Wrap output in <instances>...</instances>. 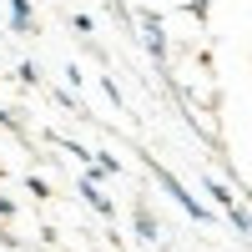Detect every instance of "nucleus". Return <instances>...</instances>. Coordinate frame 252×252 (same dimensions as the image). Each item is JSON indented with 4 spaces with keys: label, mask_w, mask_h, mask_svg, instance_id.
<instances>
[{
    "label": "nucleus",
    "mask_w": 252,
    "mask_h": 252,
    "mask_svg": "<svg viewBox=\"0 0 252 252\" xmlns=\"http://www.w3.org/2000/svg\"><path fill=\"white\" fill-rule=\"evenodd\" d=\"M227 222H232L242 237H252V212H247V207H232V212H227Z\"/></svg>",
    "instance_id": "obj_7"
},
{
    "label": "nucleus",
    "mask_w": 252,
    "mask_h": 252,
    "mask_svg": "<svg viewBox=\"0 0 252 252\" xmlns=\"http://www.w3.org/2000/svg\"><path fill=\"white\" fill-rule=\"evenodd\" d=\"M10 212H15V202H10V197H0V217H10Z\"/></svg>",
    "instance_id": "obj_8"
},
{
    "label": "nucleus",
    "mask_w": 252,
    "mask_h": 252,
    "mask_svg": "<svg viewBox=\"0 0 252 252\" xmlns=\"http://www.w3.org/2000/svg\"><path fill=\"white\" fill-rule=\"evenodd\" d=\"M136 232H141L146 242H157V237H161V222H157L152 212H146V207H136Z\"/></svg>",
    "instance_id": "obj_6"
},
{
    "label": "nucleus",
    "mask_w": 252,
    "mask_h": 252,
    "mask_svg": "<svg viewBox=\"0 0 252 252\" xmlns=\"http://www.w3.org/2000/svg\"><path fill=\"white\" fill-rule=\"evenodd\" d=\"M141 40H146V51H152V61L166 71V31H161V15H152V10L141 15Z\"/></svg>",
    "instance_id": "obj_2"
},
{
    "label": "nucleus",
    "mask_w": 252,
    "mask_h": 252,
    "mask_svg": "<svg viewBox=\"0 0 252 252\" xmlns=\"http://www.w3.org/2000/svg\"><path fill=\"white\" fill-rule=\"evenodd\" d=\"M146 166H152V177L161 182V192H166V197H172V202H177V207H182V212H187V217H192V222H212V212H207V207H202V202H197L192 192H187V187H182V182H177L172 172H166V166H161L157 157H152V161H146Z\"/></svg>",
    "instance_id": "obj_1"
},
{
    "label": "nucleus",
    "mask_w": 252,
    "mask_h": 252,
    "mask_svg": "<svg viewBox=\"0 0 252 252\" xmlns=\"http://www.w3.org/2000/svg\"><path fill=\"white\" fill-rule=\"evenodd\" d=\"M202 187H207V192H212V202L222 207V212H232V207H237V197H232V187H227V182H217V177H207Z\"/></svg>",
    "instance_id": "obj_4"
},
{
    "label": "nucleus",
    "mask_w": 252,
    "mask_h": 252,
    "mask_svg": "<svg viewBox=\"0 0 252 252\" xmlns=\"http://www.w3.org/2000/svg\"><path fill=\"white\" fill-rule=\"evenodd\" d=\"M10 5V31H31V0H5Z\"/></svg>",
    "instance_id": "obj_5"
},
{
    "label": "nucleus",
    "mask_w": 252,
    "mask_h": 252,
    "mask_svg": "<svg viewBox=\"0 0 252 252\" xmlns=\"http://www.w3.org/2000/svg\"><path fill=\"white\" fill-rule=\"evenodd\" d=\"M96 177H101V172H96V166H91V172H86V177H81V187H76V192H81V197H86V202L96 207V212H101V217H116V202H111V197H106V192H101V187H96Z\"/></svg>",
    "instance_id": "obj_3"
}]
</instances>
